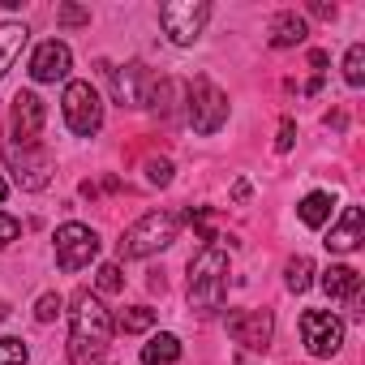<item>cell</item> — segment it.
Instances as JSON below:
<instances>
[{
  "instance_id": "obj_1",
  "label": "cell",
  "mask_w": 365,
  "mask_h": 365,
  "mask_svg": "<svg viewBox=\"0 0 365 365\" xmlns=\"http://www.w3.org/2000/svg\"><path fill=\"white\" fill-rule=\"evenodd\" d=\"M108 344H112V314L103 309L99 297L78 292L73 314H69V361L73 365H95Z\"/></svg>"
},
{
  "instance_id": "obj_2",
  "label": "cell",
  "mask_w": 365,
  "mask_h": 365,
  "mask_svg": "<svg viewBox=\"0 0 365 365\" xmlns=\"http://www.w3.org/2000/svg\"><path fill=\"white\" fill-rule=\"evenodd\" d=\"M224 297H228V254L220 245H207L190 262V305L211 314L224 309Z\"/></svg>"
},
{
  "instance_id": "obj_3",
  "label": "cell",
  "mask_w": 365,
  "mask_h": 365,
  "mask_svg": "<svg viewBox=\"0 0 365 365\" xmlns=\"http://www.w3.org/2000/svg\"><path fill=\"white\" fill-rule=\"evenodd\" d=\"M176 232H180V215H172V211H150V215H142L133 228H125L120 254H125V258H150V254L168 250V245L176 241Z\"/></svg>"
},
{
  "instance_id": "obj_4",
  "label": "cell",
  "mask_w": 365,
  "mask_h": 365,
  "mask_svg": "<svg viewBox=\"0 0 365 365\" xmlns=\"http://www.w3.org/2000/svg\"><path fill=\"white\" fill-rule=\"evenodd\" d=\"M211 18V5L207 0H168V5L159 9V22H163V35L176 43V48H190L202 26Z\"/></svg>"
},
{
  "instance_id": "obj_5",
  "label": "cell",
  "mask_w": 365,
  "mask_h": 365,
  "mask_svg": "<svg viewBox=\"0 0 365 365\" xmlns=\"http://www.w3.org/2000/svg\"><path fill=\"white\" fill-rule=\"evenodd\" d=\"M65 125L78 138L99 133V125H103V99H99V91L91 82H69L65 86Z\"/></svg>"
},
{
  "instance_id": "obj_6",
  "label": "cell",
  "mask_w": 365,
  "mask_h": 365,
  "mask_svg": "<svg viewBox=\"0 0 365 365\" xmlns=\"http://www.w3.org/2000/svg\"><path fill=\"white\" fill-rule=\"evenodd\" d=\"M224 120H228V95L211 78H194L190 82V125L198 133H215Z\"/></svg>"
},
{
  "instance_id": "obj_7",
  "label": "cell",
  "mask_w": 365,
  "mask_h": 365,
  "mask_svg": "<svg viewBox=\"0 0 365 365\" xmlns=\"http://www.w3.org/2000/svg\"><path fill=\"white\" fill-rule=\"evenodd\" d=\"M99 254V237H95V228H86V224H65V228H56V262H61V271H82V267H91V258Z\"/></svg>"
},
{
  "instance_id": "obj_8",
  "label": "cell",
  "mask_w": 365,
  "mask_h": 365,
  "mask_svg": "<svg viewBox=\"0 0 365 365\" xmlns=\"http://www.w3.org/2000/svg\"><path fill=\"white\" fill-rule=\"evenodd\" d=\"M301 339H305L309 356H335L344 344V322L331 309H305L301 314Z\"/></svg>"
},
{
  "instance_id": "obj_9",
  "label": "cell",
  "mask_w": 365,
  "mask_h": 365,
  "mask_svg": "<svg viewBox=\"0 0 365 365\" xmlns=\"http://www.w3.org/2000/svg\"><path fill=\"white\" fill-rule=\"evenodd\" d=\"M5 159H9V172H14V180H18L22 190H43L48 180H52V163H48V155L35 150V146L9 142V146H5Z\"/></svg>"
},
{
  "instance_id": "obj_10",
  "label": "cell",
  "mask_w": 365,
  "mask_h": 365,
  "mask_svg": "<svg viewBox=\"0 0 365 365\" xmlns=\"http://www.w3.org/2000/svg\"><path fill=\"white\" fill-rule=\"evenodd\" d=\"M271 331H275V318L271 309H232L228 314V335L254 352H262L271 344Z\"/></svg>"
},
{
  "instance_id": "obj_11",
  "label": "cell",
  "mask_w": 365,
  "mask_h": 365,
  "mask_svg": "<svg viewBox=\"0 0 365 365\" xmlns=\"http://www.w3.org/2000/svg\"><path fill=\"white\" fill-rule=\"evenodd\" d=\"M103 73L112 78V86H116V103L120 108H146L150 103V95H146V86H150V73H146V65H125V73H116L112 65H103Z\"/></svg>"
},
{
  "instance_id": "obj_12",
  "label": "cell",
  "mask_w": 365,
  "mask_h": 365,
  "mask_svg": "<svg viewBox=\"0 0 365 365\" xmlns=\"http://www.w3.org/2000/svg\"><path fill=\"white\" fill-rule=\"evenodd\" d=\"M39 129H43V99L35 91H18L14 95V142L35 146Z\"/></svg>"
},
{
  "instance_id": "obj_13",
  "label": "cell",
  "mask_w": 365,
  "mask_h": 365,
  "mask_svg": "<svg viewBox=\"0 0 365 365\" xmlns=\"http://www.w3.org/2000/svg\"><path fill=\"white\" fill-rule=\"evenodd\" d=\"M69 65H73L69 48H65L61 39H48V43H39L35 56H31V78H35V82H61V78H69Z\"/></svg>"
},
{
  "instance_id": "obj_14",
  "label": "cell",
  "mask_w": 365,
  "mask_h": 365,
  "mask_svg": "<svg viewBox=\"0 0 365 365\" xmlns=\"http://www.w3.org/2000/svg\"><path fill=\"white\" fill-rule=\"evenodd\" d=\"M361 232H365V211H361V207H344L339 224H335L331 237H327V250H335V254H352V250L361 245Z\"/></svg>"
},
{
  "instance_id": "obj_15",
  "label": "cell",
  "mask_w": 365,
  "mask_h": 365,
  "mask_svg": "<svg viewBox=\"0 0 365 365\" xmlns=\"http://www.w3.org/2000/svg\"><path fill=\"white\" fill-rule=\"evenodd\" d=\"M305 35H309V26L301 14L288 9V14L271 18V48H297V43H305Z\"/></svg>"
},
{
  "instance_id": "obj_16",
  "label": "cell",
  "mask_w": 365,
  "mask_h": 365,
  "mask_svg": "<svg viewBox=\"0 0 365 365\" xmlns=\"http://www.w3.org/2000/svg\"><path fill=\"white\" fill-rule=\"evenodd\" d=\"M26 26L22 22H0V78L9 73V65L22 56V48H26Z\"/></svg>"
},
{
  "instance_id": "obj_17",
  "label": "cell",
  "mask_w": 365,
  "mask_h": 365,
  "mask_svg": "<svg viewBox=\"0 0 365 365\" xmlns=\"http://www.w3.org/2000/svg\"><path fill=\"white\" fill-rule=\"evenodd\" d=\"M322 288H327V297H335V301H352V297L361 292V275H356L352 267H327V271H322Z\"/></svg>"
},
{
  "instance_id": "obj_18",
  "label": "cell",
  "mask_w": 365,
  "mask_h": 365,
  "mask_svg": "<svg viewBox=\"0 0 365 365\" xmlns=\"http://www.w3.org/2000/svg\"><path fill=\"white\" fill-rule=\"evenodd\" d=\"M180 361V339L176 335H155L142 348V365H176Z\"/></svg>"
},
{
  "instance_id": "obj_19",
  "label": "cell",
  "mask_w": 365,
  "mask_h": 365,
  "mask_svg": "<svg viewBox=\"0 0 365 365\" xmlns=\"http://www.w3.org/2000/svg\"><path fill=\"white\" fill-rule=\"evenodd\" d=\"M331 207H335L331 194H309V198L301 202V224H305V228H322V224L331 220Z\"/></svg>"
},
{
  "instance_id": "obj_20",
  "label": "cell",
  "mask_w": 365,
  "mask_h": 365,
  "mask_svg": "<svg viewBox=\"0 0 365 365\" xmlns=\"http://www.w3.org/2000/svg\"><path fill=\"white\" fill-rule=\"evenodd\" d=\"M284 284H288V292H305V288L314 284V262H309L305 254L288 258V267H284Z\"/></svg>"
},
{
  "instance_id": "obj_21",
  "label": "cell",
  "mask_w": 365,
  "mask_h": 365,
  "mask_svg": "<svg viewBox=\"0 0 365 365\" xmlns=\"http://www.w3.org/2000/svg\"><path fill=\"white\" fill-rule=\"evenodd\" d=\"M344 82L348 86H365V43H352L344 56Z\"/></svg>"
},
{
  "instance_id": "obj_22",
  "label": "cell",
  "mask_w": 365,
  "mask_h": 365,
  "mask_svg": "<svg viewBox=\"0 0 365 365\" xmlns=\"http://www.w3.org/2000/svg\"><path fill=\"white\" fill-rule=\"evenodd\" d=\"M120 331H129V335H138V331H150L155 327V309H146V305H133V309H125L120 314V322H116Z\"/></svg>"
},
{
  "instance_id": "obj_23",
  "label": "cell",
  "mask_w": 365,
  "mask_h": 365,
  "mask_svg": "<svg viewBox=\"0 0 365 365\" xmlns=\"http://www.w3.org/2000/svg\"><path fill=\"white\" fill-rule=\"evenodd\" d=\"M95 288H99V292H120V288H125L120 267H116V262H103V267H99V275H95Z\"/></svg>"
},
{
  "instance_id": "obj_24",
  "label": "cell",
  "mask_w": 365,
  "mask_h": 365,
  "mask_svg": "<svg viewBox=\"0 0 365 365\" xmlns=\"http://www.w3.org/2000/svg\"><path fill=\"white\" fill-rule=\"evenodd\" d=\"M0 365H26V344L5 335V339H0Z\"/></svg>"
},
{
  "instance_id": "obj_25",
  "label": "cell",
  "mask_w": 365,
  "mask_h": 365,
  "mask_svg": "<svg viewBox=\"0 0 365 365\" xmlns=\"http://www.w3.org/2000/svg\"><path fill=\"white\" fill-rule=\"evenodd\" d=\"M61 305H65L61 292H43V297L35 301V318H39V322H52V318L61 314Z\"/></svg>"
},
{
  "instance_id": "obj_26",
  "label": "cell",
  "mask_w": 365,
  "mask_h": 365,
  "mask_svg": "<svg viewBox=\"0 0 365 365\" xmlns=\"http://www.w3.org/2000/svg\"><path fill=\"white\" fill-rule=\"evenodd\" d=\"M56 22H61V26H86V22H91V9H82V5H61V9H56Z\"/></svg>"
},
{
  "instance_id": "obj_27",
  "label": "cell",
  "mask_w": 365,
  "mask_h": 365,
  "mask_svg": "<svg viewBox=\"0 0 365 365\" xmlns=\"http://www.w3.org/2000/svg\"><path fill=\"white\" fill-rule=\"evenodd\" d=\"M146 180H150V185H168V180H172V163L168 159H146Z\"/></svg>"
},
{
  "instance_id": "obj_28",
  "label": "cell",
  "mask_w": 365,
  "mask_h": 365,
  "mask_svg": "<svg viewBox=\"0 0 365 365\" xmlns=\"http://www.w3.org/2000/svg\"><path fill=\"white\" fill-rule=\"evenodd\" d=\"M22 237V224L14 220V215H0V250H5V245H14Z\"/></svg>"
},
{
  "instance_id": "obj_29",
  "label": "cell",
  "mask_w": 365,
  "mask_h": 365,
  "mask_svg": "<svg viewBox=\"0 0 365 365\" xmlns=\"http://www.w3.org/2000/svg\"><path fill=\"white\" fill-rule=\"evenodd\" d=\"M292 138H297V125H292V116H284L279 120V138H275V150L284 155V150H292Z\"/></svg>"
},
{
  "instance_id": "obj_30",
  "label": "cell",
  "mask_w": 365,
  "mask_h": 365,
  "mask_svg": "<svg viewBox=\"0 0 365 365\" xmlns=\"http://www.w3.org/2000/svg\"><path fill=\"white\" fill-rule=\"evenodd\" d=\"M309 14H314V18H335V5H322V0H314Z\"/></svg>"
},
{
  "instance_id": "obj_31",
  "label": "cell",
  "mask_w": 365,
  "mask_h": 365,
  "mask_svg": "<svg viewBox=\"0 0 365 365\" xmlns=\"http://www.w3.org/2000/svg\"><path fill=\"white\" fill-rule=\"evenodd\" d=\"M232 198H237V202H245V198H250V185H245V180H237V185H232Z\"/></svg>"
},
{
  "instance_id": "obj_32",
  "label": "cell",
  "mask_w": 365,
  "mask_h": 365,
  "mask_svg": "<svg viewBox=\"0 0 365 365\" xmlns=\"http://www.w3.org/2000/svg\"><path fill=\"white\" fill-rule=\"evenodd\" d=\"M5 194H9V185H5V176H0V202H5Z\"/></svg>"
},
{
  "instance_id": "obj_33",
  "label": "cell",
  "mask_w": 365,
  "mask_h": 365,
  "mask_svg": "<svg viewBox=\"0 0 365 365\" xmlns=\"http://www.w3.org/2000/svg\"><path fill=\"white\" fill-rule=\"evenodd\" d=\"M0 318H9V305H5V301H0Z\"/></svg>"
}]
</instances>
